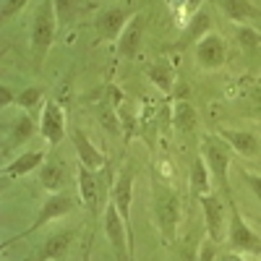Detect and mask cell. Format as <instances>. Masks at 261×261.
<instances>
[{
  "mask_svg": "<svg viewBox=\"0 0 261 261\" xmlns=\"http://www.w3.org/2000/svg\"><path fill=\"white\" fill-rule=\"evenodd\" d=\"M81 261H92V235H89V241H86V248H84V258Z\"/></svg>",
  "mask_w": 261,
  "mask_h": 261,
  "instance_id": "34",
  "label": "cell"
},
{
  "mask_svg": "<svg viewBox=\"0 0 261 261\" xmlns=\"http://www.w3.org/2000/svg\"><path fill=\"white\" fill-rule=\"evenodd\" d=\"M58 13H55V3L53 0H42L34 18H32V55L34 63L42 65L55 42V32H58Z\"/></svg>",
  "mask_w": 261,
  "mask_h": 261,
  "instance_id": "2",
  "label": "cell"
},
{
  "mask_svg": "<svg viewBox=\"0 0 261 261\" xmlns=\"http://www.w3.org/2000/svg\"><path fill=\"white\" fill-rule=\"evenodd\" d=\"M196 60H199L204 68H209V71L225 65V60H227V45H225V39L220 34L209 32L204 39L196 42Z\"/></svg>",
  "mask_w": 261,
  "mask_h": 261,
  "instance_id": "12",
  "label": "cell"
},
{
  "mask_svg": "<svg viewBox=\"0 0 261 261\" xmlns=\"http://www.w3.org/2000/svg\"><path fill=\"white\" fill-rule=\"evenodd\" d=\"M209 27H212L209 13H206V11H199V13L191 18V24H188V29H186V39H188V42H199V39H204L206 32H209Z\"/></svg>",
  "mask_w": 261,
  "mask_h": 261,
  "instance_id": "26",
  "label": "cell"
},
{
  "mask_svg": "<svg viewBox=\"0 0 261 261\" xmlns=\"http://www.w3.org/2000/svg\"><path fill=\"white\" fill-rule=\"evenodd\" d=\"M235 34H238V42H241L243 47H248V50L258 47V42H261V34H258L253 27H246V24L238 27V29H235Z\"/></svg>",
  "mask_w": 261,
  "mask_h": 261,
  "instance_id": "28",
  "label": "cell"
},
{
  "mask_svg": "<svg viewBox=\"0 0 261 261\" xmlns=\"http://www.w3.org/2000/svg\"><path fill=\"white\" fill-rule=\"evenodd\" d=\"M73 235H76V230H71V227L53 232L47 241L42 243V248H39V253H37L34 261H60L65 253H68V248L73 243Z\"/></svg>",
  "mask_w": 261,
  "mask_h": 261,
  "instance_id": "16",
  "label": "cell"
},
{
  "mask_svg": "<svg viewBox=\"0 0 261 261\" xmlns=\"http://www.w3.org/2000/svg\"><path fill=\"white\" fill-rule=\"evenodd\" d=\"M76 183H79V199H81V204L89 209L92 214H97L99 212V180L94 175V170L79 165Z\"/></svg>",
  "mask_w": 261,
  "mask_h": 261,
  "instance_id": "14",
  "label": "cell"
},
{
  "mask_svg": "<svg viewBox=\"0 0 261 261\" xmlns=\"http://www.w3.org/2000/svg\"><path fill=\"white\" fill-rule=\"evenodd\" d=\"M45 94H47V89H45V86H39V84L27 86L24 92L16 94V105H18L24 113H34L37 107H45V102H47Z\"/></svg>",
  "mask_w": 261,
  "mask_h": 261,
  "instance_id": "24",
  "label": "cell"
},
{
  "mask_svg": "<svg viewBox=\"0 0 261 261\" xmlns=\"http://www.w3.org/2000/svg\"><path fill=\"white\" fill-rule=\"evenodd\" d=\"M76 209V201H73V196H68V193H53L50 199L42 204V209H39V214H37V220L24 230V232H18L16 238H8V241H3V248H8L13 241H18V238H27V235H32L34 230H39V227H45L47 222H55V220H63L65 214H71Z\"/></svg>",
  "mask_w": 261,
  "mask_h": 261,
  "instance_id": "6",
  "label": "cell"
},
{
  "mask_svg": "<svg viewBox=\"0 0 261 261\" xmlns=\"http://www.w3.org/2000/svg\"><path fill=\"white\" fill-rule=\"evenodd\" d=\"M196 261H220L217 258V243L212 241V238L199 246V256H196Z\"/></svg>",
  "mask_w": 261,
  "mask_h": 261,
  "instance_id": "30",
  "label": "cell"
},
{
  "mask_svg": "<svg viewBox=\"0 0 261 261\" xmlns=\"http://www.w3.org/2000/svg\"><path fill=\"white\" fill-rule=\"evenodd\" d=\"M97 120H99V125H102L110 136H120L123 123H120V115H118V110H115L113 102H102V105L97 107Z\"/></svg>",
  "mask_w": 261,
  "mask_h": 261,
  "instance_id": "25",
  "label": "cell"
},
{
  "mask_svg": "<svg viewBox=\"0 0 261 261\" xmlns=\"http://www.w3.org/2000/svg\"><path fill=\"white\" fill-rule=\"evenodd\" d=\"M243 183L251 188V193L261 201V175H253V172H243Z\"/></svg>",
  "mask_w": 261,
  "mask_h": 261,
  "instance_id": "31",
  "label": "cell"
},
{
  "mask_svg": "<svg viewBox=\"0 0 261 261\" xmlns=\"http://www.w3.org/2000/svg\"><path fill=\"white\" fill-rule=\"evenodd\" d=\"M220 8L225 16L235 24H248L253 18H261V11L251 3V0H220Z\"/></svg>",
  "mask_w": 261,
  "mask_h": 261,
  "instance_id": "21",
  "label": "cell"
},
{
  "mask_svg": "<svg viewBox=\"0 0 261 261\" xmlns=\"http://www.w3.org/2000/svg\"><path fill=\"white\" fill-rule=\"evenodd\" d=\"M53 3H55V13H58L60 24H68V21H73V16H76L79 8H81V0H53Z\"/></svg>",
  "mask_w": 261,
  "mask_h": 261,
  "instance_id": "27",
  "label": "cell"
},
{
  "mask_svg": "<svg viewBox=\"0 0 261 261\" xmlns=\"http://www.w3.org/2000/svg\"><path fill=\"white\" fill-rule=\"evenodd\" d=\"M230 206V222H227V246L235 253H251V256H261V238L253 232V227L246 225V220L238 212L235 201L227 199Z\"/></svg>",
  "mask_w": 261,
  "mask_h": 261,
  "instance_id": "4",
  "label": "cell"
},
{
  "mask_svg": "<svg viewBox=\"0 0 261 261\" xmlns=\"http://www.w3.org/2000/svg\"><path fill=\"white\" fill-rule=\"evenodd\" d=\"M136 13H139V11L128 8V6H113V8L99 11V16H97V21H94L97 34H99L105 42H118L120 34H123L125 27H128V21L134 18Z\"/></svg>",
  "mask_w": 261,
  "mask_h": 261,
  "instance_id": "8",
  "label": "cell"
},
{
  "mask_svg": "<svg viewBox=\"0 0 261 261\" xmlns=\"http://www.w3.org/2000/svg\"><path fill=\"white\" fill-rule=\"evenodd\" d=\"M188 188L196 199H201V196L212 193V170L206 165V160L199 154L193 162H191V180H188Z\"/></svg>",
  "mask_w": 261,
  "mask_h": 261,
  "instance_id": "20",
  "label": "cell"
},
{
  "mask_svg": "<svg viewBox=\"0 0 261 261\" xmlns=\"http://www.w3.org/2000/svg\"><path fill=\"white\" fill-rule=\"evenodd\" d=\"M16 105V94L8 89V86L6 84H0V107H8V105Z\"/></svg>",
  "mask_w": 261,
  "mask_h": 261,
  "instance_id": "32",
  "label": "cell"
},
{
  "mask_svg": "<svg viewBox=\"0 0 261 261\" xmlns=\"http://www.w3.org/2000/svg\"><path fill=\"white\" fill-rule=\"evenodd\" d=\"M45 160H47V151H42V149L21 151L13 162H8L3 167V172H6V178H24V175H29V172L39 170L42 165H45Z\"/></svg>",
  "mask_w": 261,
  "mask_h": 261,
  "instance_id": "18",
  "label": "cell"
},
{
  "mask_svg": "<svg viewBox=\"0 0 261 261\" xmlns=\"http://www.w3.org/2000/svg\"><path fill=\"white\" fill-rule=\"evenodd\" d=\"M220 136L232 146L235 154H241L246 160H253L261 154V139L253 134V130H235V128H222Z\"/></svg>",
  "mask_w": 261,
  "mask_h": 261,
  "instance_id": "13",
  "label": "cell"
},
{
  "mask_svg": "<svg viewBox=\"0 0 261 261\" xmlns=\"http://www.w3.org/2000/svg\"><path fill=\"white\" fill-rule=\"evenodd\" d=\"M110 201L118 206L123 222H125V227L130 232V251H134V227H130V204H134V167H130V165H125L118 172V178L113 183Z\"/></svg>",
  "mask_w": 261,
  "mask_h": 261,
  "instance_id": "7",
  "label": "cell"
},
{
  "mask_svg": "<svg viewBox=\"0 0 261 261\" xmlns=\"http://www.w3.org/2000/svg\"><path fill=\"white\" fill-rule=\"evenodd\" d=\"M102 227H105V235H107V241H110L118 261H130L134 258V251H130V232H128L123 217H120V212H118V206L113 201H107V206H105Z\"/></svg>",
  "mask_w": 261,
  "mask_h": 261,
  "instance_id": "5",
  "label": "cell"
},
{
  "mask_svg": "<svg viewBox=\"0 0 261 261\" xmlns=\"http://www.w3.org/2000/svg\"><path fill=\"white\" fill-rule=\"evenodd\" d=\"M146 79L157 86L160 92H165V94H170L172 89H175V68H172V63L170 60H154V63H149L146 65Z\"/></svg>",
  "mask_w": 261,
  "mask_h": 261,
  "instance_id": "19",
  "label": "cell"
},
{
  "mask_svg": "<svg viewBox=\"0 0 261 261\" xmlns=\"http://www.w3.org/2000/svg\"><path fill=\"white\" fill-rule=\"evenodd\" d=\"M39 180L47 191H60L65 186V165L60 160H45L39 167Z\"/></svg>",
  "mask_w": 261,
  "mask_h": 261,
  "instance_id": "22",
  "label": "cell"
},
{
  "mask_svg": "<svg viewBox=\"0 0 261 261\" xmlns=\"http://www.w3.org/2000/svg\"><path fill=\"white\" fill-rule=\"evenodd\" d=\"M141 37H144V16L136 13L134 18L128 21L125 32H123L120 39H118V53H120V58H128V60L136 58L139 50H141Z\"/></svg>",
  "mask_w": 261,
  "mask_h": 261,
  "instance_id": "17",
  "label": "cell"
},
{
  "mask_svg": "<svg viewBox=\"0 0 261 261\" xmlns=\"http://www.w3.org/2000/svg\"><path fill=\"white\" fill-rule=\"evenodd\" d=\"M34 130H37V123L32 118V113H21L16 115V120L8 125L6 130V141H3V151L8 154V151H13L16 146H21L24 141H29L34 136Z\"/></svg>",
  "mask_w": 261,
  "mask_h": 261,
  "instance_id": "15",
  "label": "cell"
},
{
  "mask_svg": "<svg viewBox=\"0 0 261 261\" xmlns=\"http://www.w3.org/2000/svg\"><path fill=\"white\" fill-rule=\"evenodd\" d=\"M230 154H232V146L222 139V136H204L201 141V157L206 160L209 170H212V178L220 183V188L227 193V199H232V191H230Z\"/></svg>",
  "mask_w": 261,
  "mask_h": 261,
  "instance_id": "3",
  "label": "cell"
},
{
  "mask_svg": "<svg viewBox=\"0 0 261 261\" xmlns=\"http://www.w3.org/2000/svg\"><path fill=\"white\" fill-rule=\"evenodd\" d=\"M188 94H191L188 84H186V81H178V84H175V102H180V99H188Z\"/></svg>",
  "mask_w": 261,
  "mask_h": 261,
  "instance_id": "33",
  "label": "cell"
},
{
  "mask_svg": "<svg viewBox=\"0 0 261 261\" xmlns=\"http://www.w3.org/2000/svg\"><path fill=\"white\" fill-rule=\"evenodd\" d=\"M220 261H246V258H241L235 251H230V253H225V256H220Z\"/></svg>",
  "mask_w": 261,
  "mask_h": 261,
  "instance_id": "35",
  "label": "cell"
},
{
  "mask_svg": "<svg viewBox=\"0 0 261 261\" xmlns=\"http://www.w3.org/2000/svg\"><path fill=\"white\" fill-rule=\"evenodd\" d=\"M39 134L50 146H58L68 136V125H65V113L55 99H47L42 107V120H39Z\"/></svg>",
  "mask_w": 261,
  "mask_h": 261,
  "instance_id": "10",
  "label": "cell"
},
{
  "mask_svg": "<svg viewBox=\"0 0 261 261\" xmlns=\"http://www.w3.org/2000/svg\"><path fill=\"white\" fill-rule=\"evenodd\" d=\"M68 136L73 141V149H76V157H79V165L89 167V170H102L107 165V157L99 151V146L92 144V139L84 134V130L76 125V128H68Z\"/></svg>",
  "mask_w": 261,
  "mask_h": 261,
  "instance_id": "11",
  "label": "cell"
},
{
  "mask_svg": "<svg viewBox=\"0 0 261 261\" xmlns=\"http://www.w3.org/2000/svg\"><path fill=\"white\" fill-rule=\"evenodd\" d=\"M201 209H204V225H206V235L214 243L225 241V225L230 222V206H225V201L214 193L201 196Z\"/></svg>",
  "mask_w": 261,
  "mask_h": 261,
  "instance_id": "9",
  "label": "cell"
},
{
  "mask_svg": "<svg viewBox=\"0 0 261 261\" xmlns=\"http://www.w3.org/2000/svg\"><path fill=\"white\" fill-rule=\"evenodd\" d=\"M29 3V0H0V13H3V18H13L21 8H24Z\"/></svg>",
  "mask_w": 261,
  "mask_h": 261,
  "instance_id": "29",
  "label": "cell"
},
{
  "mask_svg": "<svg viewBox=\"0 0 261 261\" xmlns=\"http://www.w3.org/2000/svg\"><path fill=\"white\" fill-rule=\"evenodd\" d=\"M172 128L180 130V134H191L196 128V110L191 107L188 99H180L172 107Z\"/></svg>",
  "mask_w": 261,
  "mask_h": 261,
  "instance_id": "23",
  "label": "cell"
},
{
  "mask_svg": "<svg viewBox=\"0 0 261 261\" xmlns=\"http://www.w3.org/2000/svg\"><path fill=\"white\" fill-rule=\"evenodd\" d=\"M151 212H154V222L157 230L162 232V238L167 243H172L178 238V227L183 220V201L180 193L170 186H160L154 183V199H151Z\"/></svg>",
  "mask_w": 261,
  "mask_h": 261,
  "instance_id": "1",
  "label": "cell"
}]
</instances>
